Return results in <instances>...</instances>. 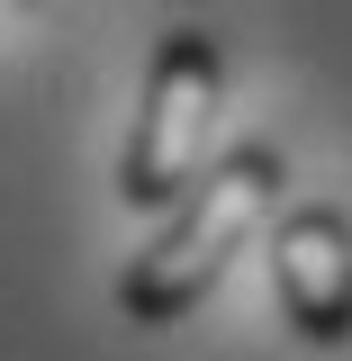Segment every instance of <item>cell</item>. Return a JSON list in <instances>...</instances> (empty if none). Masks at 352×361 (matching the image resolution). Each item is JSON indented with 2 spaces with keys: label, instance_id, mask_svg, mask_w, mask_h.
<instances>
[{
  "label": "cell",
  "instance_id": "cell-1",
  "mask_svg": "<svg viewBox=\"0 0 352 361\" xmlns=\"http://www.w3.org/2000/svg\"><path fill=\"white\" fill-rule=\"evenodd\" d=\"M280 180H289L280 145H262V135H253V145H226L217 163L190 180V199L154 226V244L118 271V316H127V325H181V316L226 280V262L271 226Z\"/></svg>",
  "mask_w": 352,
  "mask_h": 361
},
{
  "label": "cell",
  "instance_id": "cell-2",
  "mask_svg": "<svg viewBox=\"0 0 352 361\" xmlns=\"http://www.w3.org/2000/svg\"><path fill=\"white\" fill-rule=\"evenodd\" d=\"M226 99V54L208 27H163L154 37V63H145V99H135L127 154H118V199L145 208V217H172L190 199V180L208 172V127H217Z\"/></svg>",
  "mask_w": 352,
  "mask_h": 361
},
{
  "label": "cell",
  "instance_id": "cell-3",
  "mask_svg": "<svg viewBox=\"0 0 352 361\" xmlns=\"http://www.w3.org/2000/svg\"><path fill=\"white\" fill-rule=\"evenodd\" d=\"M271 298L298 343H316V353L352 343V217L344 208L308 199L271 226Z\"/></svg>",
  "mask_w": 352,
  "mask_h": 361
}]
</instances>
